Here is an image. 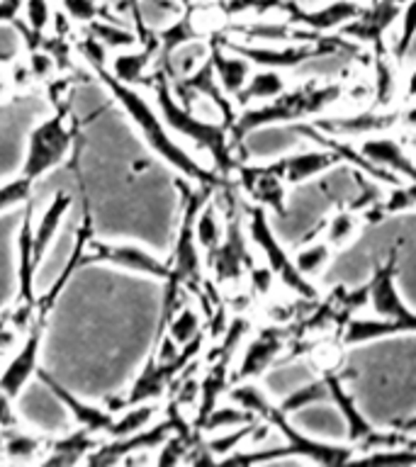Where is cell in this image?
<instances>
[{
	"instance_id": "d6986e66",
	"label": "cell",
	"mask_w": 416,
	"mask_h": 467,
	"mask_svg": "<svg viewBox=\"0 0 416 467\" xmlns=\"http://www.w3.org/2000/svg\"><path fill=\"white\" fill-rule=\"evenodd\" d=\"M35 378L42 379L44 385H47V389H51V394L68 409V414L73 416V421L78 423L80 429H88L90 433H95V436H100V433H105V431L109 429V423H112L115 414H112L108 407H95V404H88V401L78 400L71 389H66L54 375H49V372L44 370L42 365H39V370H36Z\"/></svg>"
},
{
	"instance_id": "484cf974",
	"label": "cell",
	"mask_w": 416,
	"mask_h": 467,
	"mask_svg": "<svg viewBox=\"0 0 416 467\" xmlns=\"http://www.w3.org/2000/svg\"><path fill=\"white\" fill-rule=\"evenodd\" d=\"M98 436L90 433L88 429H80L68 433V436L58 438L54 443L47 445V458H42L44 465H76L80 460H86L90 451H95Z\"/></svg>"
},
{
	"instance_id": "ee69618b",
	"label": "cell",
	"mask_w": 416,
	"mask_h": 467,
	"mask_svg": "<svg viewBox=\"0 0 416 467\" xmlns=\"http://www.w3.org/2000/svg\"><path fill=\"white\" fill-rule=\"evenodd\" d=\"M397 127H401L409 134H416V98L404 102V108H400V122Z\"/></svg>"
},
{
	"instance_id": "ab89813d",
	"label": "cell",
	"mask_w": 416,
	"mask_h": 467,
	"mask_svg": "<svg viewBox=\"0 0 416 467\" xmlns=\"http://www.w3.org/2000/svg\"><path fill=\"white\" fill-rule=\"evenodd\" d=\"M58 3H61V13L66 15V20L80 22V25H90L105 15L100 0H58Z\"/></svg>"
},
{
	"instance_id": "44dd1931",
	"label": "cell",
	"mask_w": 416,
	"mask_h": 467,
	"mask_svg": "<svg viewBox=\"0 0 416 467\" xmlns=\"http://www.w3.org/2000/svg\"><path fill=\"white\" fill-rule=\"evenodd\" d=\"M397 58L390 49L372 51L370 57V83H372V108L392 109L394 100L404 95V78L400 73Z\"/></svg>"
},
{
	"instance_id": "603a6c76",
	"label": "cell",
	"mask_w": 416,
	"mask_h": 467,
	"mask_svg": "<svg viewBox=\"0 0 416 467\" xmlns=\"http://www.w3.org/2000/svg\"><path fill=\"white\" fill-rule=\"evenodd\" d=\"M73 204V197L64 190H58L51 197V202L47 204V210H44L42 219H39V224H35V234H32V258H35V265L39 268V263L49 251L51 241L57 239L58 229H61V222L68 214Z\"/></svg>"
},
{
	"instance_id": "74e56055",
	"label": "cell",
	"mask_w": 416,
	"mask_h": 467,
	"mask_svg": "<svg viewBox=\"0 0 416 467\" xmlns=\"http://www.w3.org/2000/svg\"><path fill=\"white\" fill-rule=\"evenodd\" d=\"M387 217L392 214H407V212L416 210V182L400 181L387 188V195L382 200Z\"/></svg>"
},
{
	"instance_id": "e0dca14e",
	"label": "cell",
	"mask_w": 416,
	"mask_h": 467,
	"mask_svg": "<svg viewBox=\"0 0 416 467\" xmlns=\"http://www.w3.org/2000/svg\"><path fill=\"white\" fill-rule=\"evenodd\" d=\"M341 159L334 149L327 146H309V149H297L276 159V166L285 182L290 188H299V185H309V182L319 181L321 175L328 173L331 168L338 166Z\"/></svg>"
},
{
	"instance_id": "bcb514c9",
	"label": "cell",
	"mask_w": 416,
	"mask_h": 467,
	"mask_svg": "<svg viewBox=\"0 0 416 467\" xmlns=\"http://www.w3.org/2000/svg\"><path fill=\"white\" fill-rule=\"evenodd\" d=\"M411 98H416V66L404 78V100H411Z\"/></svg>"
},
{
	"instance_id": "3957f363",
	"label": "cell",
	"mask_w": 416,
	"mask_h": 467,
	"mask_svg": "<svg viewBox=\"0 0 416 467\" xmlns=\"http://www.w3.org/2000/svg\"><path fill=\"white\" fill-rule=\"evenodd\" d=\"M149 86H151L159 115L163 117L168 130L192 141L197 149H203L222 178L234 175V168H236L239 159H236L232 139H229V127L224 122H210V119L197 115L192 108H185L182 102H178L173 88H171V78L161 66H156V71L151 73Z\"/></svg>"
},
{
	"instance_id": "ba28073f",
	"label": "cell",
	"mask_w": 416,
	"mask_h": 467,
	"mask_svg": "<svg viewBox=\"0 0 416 467\" xmlns=\"http://www.w3.org/2000/svg\"><path fill=\"white\" fill-rule=\"evenodd\" d=\"M292 328L280 327V324H268L255 331L244 346H241V356L236 368L232 370V382L241 379H261L273 365L280 360L285 350L290 348Z\"/></svg>"
},
{
	"instance_id": "b9f144b4",
	"label": "cell",
	"mask_w": 416,
	"mask_h": 467,
	"mask_svg": "<svg viewBox=\"0 0 416 467\" xmlns=\"http://www.w3.org/2000/svg\"><path fill=\"white\" fill-rule=\"evenodd\" d=\"M246 277L248 283H251V290H254L258 297H268L277 283L276 273H273L265 263H254V265L248 268Z\"/></svg>"
},
{
	"instance_id": "f6af8a7d",
	"label": "cell",
	"mask_w": 416,
	"mask_h": 467,
	"mask_svg": "<svg viewBox=\"0 0 416 467\" xmlns=\"http://www.w3.org/2000/svg\"><path fill=\"white\" fill-rule=\"evenodd\" d=\"M127 5H130V10H131V17H134V32H137V39H139V44H144V42H149V39H151V29L146 27L144 22H141V17H139V0H127Z\"/></svg>"
},
{
	"instance_id": "83f0119b",
	"label": "cell",
	"mask_w": 416,
	"mask_h": 467,
	"mask_svg": "<svg viewBox=\"0 0 416 467\" xmlns=\"http://www.w3.org/2000/svg\"><path fill=\"white\" fill-rule=\"evenodd\" d=\"M327 401H331V394H328L327 379L321 375V378H309L305 379V382H299V385L290 387V389L283 394V400L276 401V404L283 414L295 416L297 411L319 407V404H327Z\"/></svg>"
},
{
	"instance_id": "4fadbf2b",
	"label": "cell",
	"mask_w": 416,
	"mask_h": 467,
	"mask_svg": "<svg viewBox=\"0 0 416 467\" xmlns=\"http://www.w3.org/2000/svg\"><path fill=\"white\" fill-rule=\"evenodd\" d=\"M171 88H173V95L178 98V102H182L185 108H192V102L197 98H204L222 115V122L226 127H232V122L239 115L236 112V102L217 83V76H214L210 58H204L195 71L178 76V78H171Z\"/></svg>"
},
{
	"instance_id": "5bb4252c",
	"label": "cell",
	"mask_w": 416,
	"mask_h": 467,
	"mask_svg": "<svg viewBox=\"0 0 416 467\" xmlns=\"http://www.w3.org/2000/svg\"><path fill=\"white\" fill-rule=\"evenodd\" d=\"M181 423V414L175 411V416H168L163 421L151 423V426H146V429L131 433V436L109 438L108 443L95 445V451H90L86 462H90V465H115V462H124V460L130 458V455H134V452L159 451V445L163 443Z\"/></svg>"
},
{
	"instance_id": "8fae6325",
	"label": "cell",
	"mask_w": 416,
	"mask_h": 467,
	"mask_svg": "<svg viewBox=\"0 0 416 467\" xmlns=\"http://www.w3.org/2000/svg\"><path fill=\"white\" fill-rule=\"evenodd\" d=\"M397 251H390L387 261H382L378 268L372 270L370 292H368V309L375 317L392 319L407 328V334H416V312H411L407 302L401 299L397 290Z\"/></svg>"
},
{
	"instance_id": "7c38bea8",
	"label": "cell",
	"mask_w": 416,
	"mask_h": 467,
	"mask_svg": "<svg viewBox=\"0 0 416 467\" xmlns=\"http://www.w3.org/2000/svg\"><path fill=\"white\" fill-rule=\"evenodd\" d=\"M90 263H108L127 273H137V275L156 277L166 283L171 275V265L166 261H161L153 254H149L146 248L137 246V244H108V241H95V236L88 241L86 255H83V265Z\"/></svg>"
},
{
	"instance_id": "277c9868",
	"label": "cell",
	"mask_w": 416,
	"mask_h": 467,
	"mask_svg": "<svg viewBox=\"0 0 416 467\" xmlns=\"http://www.w3.org/2000/svg\"><path fill=\"white\" fill-rule=\"evenodd\" d=\"M66 80H57L51 86V102L54 112L47 119L32 127L27 137V153L22 163L20 173L32 182H39L44 175H49L58 168L68 156L73 146L78 141V122L73 119V98L64 95L61 88Z\"/></svg>"
},
{
	"instance_id": "7402d4cb",
	"label": "cell",
	"mask_w": 416,
	"mask_h": 467,
	"mask_svg": "<svg viewBox=\"0 0 416 467\" xmlns=\"http://www.w3.org/2000/svg\"><path fill=\"white\" fill-rule=\"evenodd\" d=\"M156 57H159V42H156V35L144 44H137V49H122L117 51L115 58H112V66H109V73L115 76L117 80H122L127 86H137V83H146L149 76V68L156 66Z\"/></svg>"
},
{
	"instance_id": "d590c367",
	"label": "cell",
	"mask_w": 416,
	"mask_h": 467,
	"mask_svg": "<svg viewBox=\"0 0 416 467\" xmlns=\"http://www.w3.org/2000/svg\"><path fill=\"white\" fill-rule=\"evenodd\" d=\"M203 319H200V314L188 305H181L178 309L173 312V317L168 319L166 324V334L173 338L178 346H185L190 343L192 338L203 334Z\"/></svg>"
},
{
	"instance_id": "60d3db41",
	"label": "cell",
	"mask_w": 416,
	"mask_h": 467,
	"mask_svg": "<svg viewBox=\"0 0 416 467\" xmlns=\"http://www.w3.org/2000/svg\"><path fill=\"white\" fill-rule=\"evenodd\" d=\"M22 22L35 35H44L51 22V0H25L22 3Z\"/></svg>"
},
{
	"instance_id": "6da1fadb",
	"label": "cell",
	"mask_w": 416,
	"mask_h": 467,
	"mask_svg": "<svg viewBox=\"0 0 416 467\" xmlns=\"http://www.w3.org/2000/svg\"><path fill=\"white\" fill-rule=\"evenodd\" d=\"M93 71L102 86L109 90L112 100L120 102V108L127 112V117H130L131 124L137 127L139 134L144 137L149 149H151L161 161H166L173 171H178L181 178H188V181L195 182V185H212V188H219V185L226 181V178H222L217 171L204 168L188 149H182V146L175 141V137L171 134V130H168V124L163 122V117L159 115V109L153 108L151 102L146 100L137 88L127 86L122 80H117L105 64H95Z\"/></svg>"
},
{
	"instance_id": "cb8c5ba5",
	"label": "cell",
	"mask_w": 416,
	"mask_h": 467,
	"mask_svg": "<svg viewBox=\"0 0 416 467\" xmlns=\"http://www.w3.org/2000/svg\"><path fill=\"white\" fill-rule=\"evenodd\" d=\"M407 334V328L392 319H382V317H350L343 328L338 331L343 346H363L370 341H382V338H392V336Z\"/></svg>"
},
{
	"instance_id": "f35d334b",
	"label": "cell",
	"mask_w": 416,
	"mask_h": 467,
	"mask_svg": "<svg viewBox=\"0 0 416 467\" xmlns=\"http://www.w3.org/2000/svg\"><path fill=\"white\" fill-rule=\"evenodd\" d=\"M32 190H35V182L27 181L22 173L13 181L3 182L0 185V212L13 210L17 204H27L32 200Z\"/></svg>"
},
{
	"instance_id": "7a4b0ae2",
	"label": "cell",
	"mask_w": 416,
	"mask_h": 467,
	"mask_svg": "<svg viewBox=\"0 0 416 467\" xmlns=\"http://www.w3.org/2000/svg\"><path fill=\"white\" fill-rule=\"evenodd\" d=\"M341 95L343 80L312 76V78L302 80V83L287 86L273 100L241 108V112L229 127V139H232L234 149L239 151L244 139L251 131L277 127V124L290 127V124L312 122L317 117L327 115L336 102H341Z\"/></svg>"
},
{
	"instance_id": "5b68a950",
	"label": "cell",
	"mask_w": 416,
	"mask_h": 467,
	"mask_svg": "<svg viewBox=\"0 0 416 467\" xmlns=\"http://www.w3.org/2000/svg\"><path fill=\"white\" fill-rule=\"evenodd\" d=\"M224 207H222V217H224V236L217 246L212 248L207 255V268L214 275L217 285H239L246 277L248 268L254 265V254L248 246V232H246V204L241 202L236 192H234L224 181Z\"/></svg>"
},
{
	"instance_id": "c3c4849f",
	"label": "cell",
	"mask_w": 416,
	"mask_h": 467,
	"mask_svg": "<svg viewBox=\"0 0 416 467\" xmlns=\"http://www.w3.org/2000/svg\"><path fill=\"white\" fill-rule=\"evenodd\" d=\"M51 3H54V0H51ZM57 3H58V0H57Z\"/></svg>"
},
{
	"instance_id": "4316f807",
	"label": "cell",
	"mask_w": 416,
	"mask_h": 467,
	"mask_svg": "<svg viewBox=\"0 0 416 467\" xmlns=\"http://www.w3.org/2000/svg\"><path fill=\"white\" fill-rule=\"evenodd\" d=\"M360 229H363L360 212L348 207V204H338L334 214L324 219L321 234H324V241H327L328 246L334 248V251H341V248L350 246L358 239Z\"/></svg>"
},
{
	"instance_id": "e575fe53",
	"label": "cell",
	"mask_w": 416,
	"mask_h": 467,
	"mask_svg": "<svg viewBox=\"0 0 416 467\" xmlns=\"http://www.w3.org/2000/svg\"><path fill=\"white\" fill-rule=\"evenodd\" d=\"M88 27V35L95 36L98 42L109 51H122V49H131L134 44H139L137 39V32H131V29H124V27H117L112 20H93Z\"/></svg>"
},
{
	"instance_id": "8992f818",
	"label": "cell",
	"mask_w": 416,
	"mask_h": 467,
	"mask_svg": "<svg viewBox=\"0 0 416 467\" xmlns=\"http://www.w3.org/2000/svg\"><path fill=\"white\" fill-rule=\"evenodd\" d=\"M182 190V210H181V222H178V234H175L173 241V254H171V275L168 280H175L181 283L182 287L188 290L200 292L204 280L203 270V248L197 246L195 239V217L200 207H203L214 190L212 185H195L190 182L188 178L181 181Z\"/></svg>"
},
{
	"instance_id": "9a60e30c",
	"label": "cell",
	"mask_w": 416,
	"mask_h": 467,
	"mask_svg": "<svg viewBox=\"0 0 416 467\" xmlns=\"http://www.w3.org/2000/svg\"><path fill=\"white\" fill-rule=\"evenodd\" d=\"M363 10L358 0H328L327 5L305 7L302 0H283L277 13L285 15L290 25L317 32V35H338V29Z\"/></svg>"
},
{
	"instance_id": "1f68e13d",
	"label": "cell",
	"mask_w": 416,
	"mask_h": 467,
	"mask_svg": "<svg viewBox=\"0 0 416 467\" xmlns=\"http://www.w3.org/2000/svg\"><path fill=\"white\" fill-rule=\"evenodd\" d=\"M224 236V219H222V210L217 207L214 200H207V202L200 207L195 217V239L197 246L203 248V254H210L212 248L217 246L219 241Z\"/></svg>"
},
{
	"instance_id": "ffe728a7",
	"label": "cell",
	"mask_w": 416,
	"mask_h": 467,
	"mask_svg": "<svg viewBox=\"0 0 416 467\" xmlns=\"http://www.w3.org/2000/svg\"><path fill=\"white\" fill-rule=\"evenodd\" d=\"M207 44H210L207 58H210L212 68H214L217 83L234 100L244 90V86H246L248 76L254 73V64L241 57V54H236V51L229 49V47H224L217 35H212Z\"/></svg>"
},
{
	"instance_id": "9c48e42d",
	"label": "cell",
	"mask_w": 416,
	"mask_h": 467,
	"mask_svg": "<svg viewBox=\"0 0 416 467\" xmlns=\"http://www.w3.org/2000/svg\"><path fill=\"white\" fill-rule=\"evenodd\" d=\"M234 173H236V185H239L241 192H246L251 202L263 207L273 217L287 214V188L290 185L285 182V178L277 171L276 161L261 163V166L239 161Z\"/></svg>"
},
{
	"instance_id": "d6a6232c",
	"label": "cell",
	"mask_w": 416,
	"mask_h": 467,
	"mask_svg": "<svg viewBox=\"0 0 416 467\" xmlns=\"http://www.w3.org/2000/svg\"><path fill=\"white\" fill-rule=\"evenodd\" d=\"M42 438L32 436L20 426L0 429V448L10 460H32L36 452L42 451Z\"/></svg>"
},
{
	"instance_id": "2e32d148",
	"label": "cell",
	"mask_w": 416,
	"mask_h": 467,
	"mask_svg": "<svg viewBox=\"0 0 416 467\" xmlns=\"http://www.w3.org/2000/svg\"><path fill=\"white\" fill-rule=\"evenodd\" d=\"M400 13L401 5L397 0H372L338 29V35L360 47H372V51L387 49V35L400 22Z\"/></svg>"
},
{
	"instance_id": "7bdbcfd3",
	"label": "cell",
	"mask_w": 416,
	"mask_h": 467,
	"mask_svg": "<svg viewBox=\"0 0 416 467\" xmlns=\"http://www.w3.org/2000/svg\"><path fill=\"white\" fill-rule=\"evenodd\" d=\"M10 426H20V419L15 414L13 400L0 389V429H10Z\"/></svg>"
},
{
	"instance_id": "7dc6e473",
	"label": "cell",
	"mask_w": 416,
	"mask_h": 467,
	"mask_svg": "<svg viewBox=\"0 0 416 467\" xmlns=\"http://www.w3.org/2000/svg\"><path fill=\"white\" fill-rule=\"evenodd\" d=\"M397 431H400V433H404V436H409V438H416V414L409 416L407 421L397 423Z\"/></svg>"
},
{
	"instance_id": "d4e9b609",
	"label": "cell",
	"mask_w": 416,
	"mask_h": 467,
	"mask_svg": "<svg viewBox=\"0 0 416 467\" xmlns=\"http://www.w3.org/2000/svg\"><path fill=\"white\" fill-rule=\"evenodd\" d=\"M285 88H287L285 71H277V68H254V73L248 76L246 86L234 98V102H236V108L261 105V102L277 98Z\"/></svg>"
},
{
	"instance_id": "f546056e",
	"label": "cell",
	"mask_w": 416,
	"mask_h": 467,
	"mask_svg": "<svg viewBox=\"0 0 416 467\" xmlns=\"http://www.w3.org/2000/svg\"><path fill=\"white\" fill-rule=\"evenodd\" d=\"M156 414H159V407L153 401H144V404H134V407H127L122 411H117L109 429L105 431L109 438H127L137 431L146 429L156 421Z\"/></svg>"
},
{
	"instance_id": "4dcf8cb0",
	"label": "cell",
	"mask_w": 416,
	"mask_h": 467,
	"mask_svg": "<svg viewBox=\"0 0 416 467\" xmlns=\"http://www.w3.org/2000/svg\"><path fill=\"white\" fill-rule=\"evenodd\" d=\"M292 258H295V265L299 268V273L314 280L328 268V263L334 261V248L328 246L324 239H309L295 248Z\"/></svg>"
},
{
	"instance_id": "30bf717a",
	"label": "cell",
	"mask_w": 416,
	"mask_h": 467,
	"mask_svg": "<svg viewBox=\"0 0 416 467\" xmlns=\"http://www.w3.org/2000/svg\"><path fill=\"white\" fill-rule=\"evenodd\" d=\"M400 122V109H380V108H360L346 115H321L312 119L319 131L343 141H360L365 137L387 134Z\"/></svg>"
},
{
	"instance_id": "836d02e7",
	"label": "cell",
	"mask_w": 416,
	"mask_h": 467,
	"mask_svg": "<svg viewBox=\"0 0 416 467\" xmlns=\"http://www.w3.org/2000/svg\"><path fill=\"white\" fill-rule=\"evenodd\" d=\"M254 419H258V416H254L246 409H241L239 404L229 401V404H217V407L212 409L210 414L204 416V421L197 426V431L200 433H214V431L236 429L241 423L254 421Z\"/></svg>"
},
{
	"instance_id": "52a82bcc",
	"label": "cell",
	"mask_w": 416,
	"mask_h": 467,
	"mask_svg": "<svg viewBox=\"0 0 416 467\" xmlns=\"http://www.w3.org/2000/svg\"><path fill=\"white\" fill-rule=\"evenodd\" d=\"M246 232L248 241L261 251L265 265L276 273L277 283L283 285L285 290L292 292L295 297L307 299V302H317L321 297L317 283L299 273L287 246L277 239L276 229L270 224V214L258 204L246 207Z\"/></svg>"
},
{
	"instance_id": "ac0fdd59",
	"label": "cell",
	"mask_w": 416,
	"mask_h": 467,
	"mask_svg": "<svg viewBox=\"0 0 416 467\" xmlns=\"http://www.w3.org/2000/svg\"><path fill=\"white\" fill-rule=\"evenodd\" d=\"M356 146L372 166L397 175L400 181L416 182V159L414 153L409 151L407 141L390 137V131H387V134L360 139V141H356Z\"/></svg>"
},
{
	"instance_id": "8d00e7d4",
	"label": "cell",
	"mask_w": 416,
	"mask_h": 467,
	"mask_svg": "<svg viewBox=\"0 0 416 467\" xmlns=\"http://www.w3.org/2000/svg\"><path fill=\"white\" fill-rule=\"evenodd\" d=\"M400 29H397V39L392 44H387V49L397 61H401L404 57H409L411 51V44L416 39V0H409L401 5L400 13Z\"/></svg>"
},
{
	"instance_id": "f1b7e54d",
	"label": "cell",
	"mask_w": 416,
	"mask_h": 467,
	"mask_svg": "<svg viewBox=\"0 0 416 467\" xmlns=\"http://www.w3.org/2000/svg\"><path fill=\"white\" fill-rule=\"evenodd\" d=\"M195 39H203V35L195 29L192 10L188 7V10H182L178 17L166 22V25L156 32V42H159V61L161 58L171 57L175 49H181L182 44L195 42Z\"/></svg>"
}]
</instances>
